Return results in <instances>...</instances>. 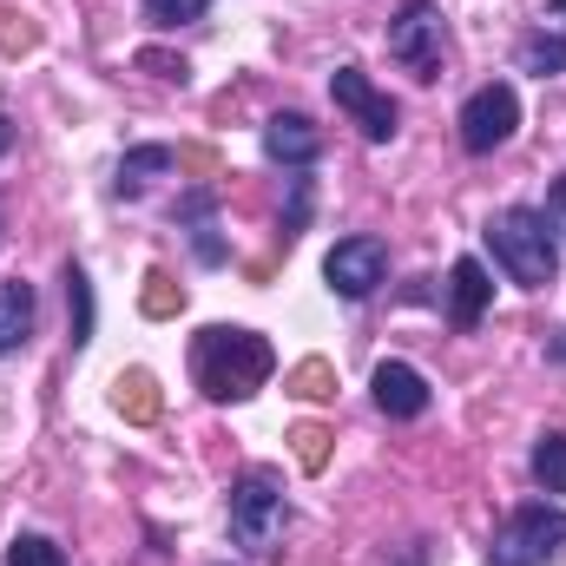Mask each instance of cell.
Masks as SVG:
<instances>
[{
  "label": "cell",
  "mask_w": 566,
  "mask_h": 566,
  "mask_svg": "<svg viewBox=\"0 0 566 566\" xmlns=\"http://www.w3.org/2000/svg\"><path fill=\"white\" fill-rule=\"evenodd\" d=\"M488 296H494V283L481 271V258H461V264L448 271V323H454V329H474V323L488 316Z\"/></svg>",
  "instance_id": "11"
},
{
  "label": "cell",
  "mask_w": 566,
  "mask_h": 566,
  "mask_svg": "<svg viewBox=\"0 0 566 566\" xmlns=\"http://www.w3.org/2000/svg\"><path fill=\"white\" fill-rule=\"evenodd\" d=\"M541 218H547V231H560V244H566V171L554 178V191H547V211H541Z\"/></svg>",
  "instance_id": "26"
},
{
  "label": "cell",
  "mask_w": 566,
  "mask_h": 566,
  "mask_svg": "<svg viewBox=\"0 0 566 566\" xmlns=\"http://www.w3.org/2000/svg\"><path fill=\"white\" fill-rule=\"evenodd\" d=\"M113 402H119L126 422H158V409H165V402H158V382H151L145 369H126V376L113 382Z\"/></svg>",
  "instance_id": "14"
},
{
  "label": "cell",
  "mask_w": 566,
  "mask_h": 566,
  "mask_svg": "<svg viewBox=\"0 0 566 566\" xmlns=\"http://www.w3.org/2000/svg\"><path fill=\"white\" fill-rule=\"evenodd\" d=\"M145 20L165 27V33H178V27H198L205 20V0H145Z\"/></svg>",
  "instance_id": "21"
},
{
  "label": "cell",
  "mask_w": 566,
  "mask_h": 566,
  "mask_svg": "<svg viewBox=\"0 0 566 566\" xmlns=\"http://www.w3.org/2000/svg\"><path fill=\"white\" fill-rule=\"evenodd\" d=\"M283 527H290V507H283V488L271 468H251L238 488H231V541L244 547V554H258V560H271L283 541Z\"/></svg>",
  "instance_id": "3"
},
{
  "label": "cell",
  "mask_w": 566,
  "mask_h": 566,
  "mask_svg": "<svg viewBox=\"0 0 566 566\" xmlns=\"http://www.w3.org/2000/svg\"><path fill=\"white\" fill-rule=\"evenodd\" d=\"M461 145L468 151H494V145L514 139V126H521V93L507 86V80H494V86H481L468 106H461Z\"/></svg>",
  "instance_id": "7"
},
{
  "label": "cell",
  "mask_w": 566,
  "mask_h": 566,
  "mask_svg": "<svg viewBox=\"0 0 566 566\" xmlns=\"http://www.w3.org/2000/svg\"><path fill=\"white\" fill-rule=\"evenodd\" d=\"M521 66L541 73V80L566 73V33H527V40H521Z\"/></svg>",
  "instance_id": "18"
},
{
  "label": "cell",
  "mask_w": 566,
  "mask_h": 566,
  "mask_svg": "<svg viewBox=\"0 0 566 566\" xmlns=\"http://www.w3.org/2000/svg\"><path fill=\"white\" fill-rule=\"evenodd\" d=\"M33 40H40V27H33L27 13H13V7H0V46H7V53H27Z\"/></svg>",
  "instance_id": "23"
},
{
  "label": "cell",
  "mask_w": 566,
  "mask_h": 566,
  "mask_svg": "<svg viewBox=\"0 0 566 566\" xmlns=\"http://www.w3.org/2000/svg\"><path fill=\"white\" fill-rule=\"evenodd\" d=\"M33 329V283H0V356H13Z\"/></svg>",
  "instance_id": "13"
},
{
  "label": "cell",
  "mask_w": 566,
  "mask_h": 566,
  "mask_svg": "<svg viewBox=\"0 0 566 566\" xmlns=\"http://www.w3.org/2000/svg\"><path fill=\"white\" fill-rule=\"evenodd\" d=\"M329 93H336V106L363 126V139H376V145L396 139V99H382L363 66H336V73H329Z\"/></svg>",
  "instance_id": "8"
},
{
  "label": "cell",
  "mask_w": 566,
  "mask_h": 566,
  "mask_svg": "<svg viewBox=\"0 0 566 566\" xmlns=\"http://www.w3.org/2000/svg\"><path fill=\"white\" fill-rule=\"evenodd\" d=\"M290 448H296L303 474H323V461H329V428L323 422H296L290 428Z\"/></svg>",
  "instance_id": "19"
},
{
  "label": "cell",
  "mask_w": 566,
  "mask_h": 566,
  "mask_svg": "<svg viewBox=\"0 0 566 566\" xmlns=\"http://www.w3.org/2000/svg\"><path fill=\"white\" fill-rule=\"evenodd\" d=\"M145 316H178L185 310V290L171 283V271H145Z\"/></svg>",
  "instance_id": "20"
},
{
  "label": "cell",
  "mask_w": 566,
  "mask_h": 566,
  "mask_svg": "<svg viewBox=\"0 0 566 566\" xmlns=\"http://www.w3.org/2000/svg\"><path fill=\"white\" fill-rule=\"evenodd\" d=\"M139 66L151 80H178V86H185V60H171V53H139Z\"/></svg>",
  "instance_id": "27"
},
{
  "label": "cell",
  "mask_w": 566,
  "mask_h": 566,
  "mask_svg": "<svg viewBox=\"0 0 566 566\" xmlns=\"http://www.w3.org/2000/svg\"><path fill=\"white\" fill-rule=\"evenodd\" d=\"M560 554H566V514L547 507V501L514 507L494 527V541H488V566H547V560H560Z\"/></svg>",
  "instance_id": "4"
},
{
  "label": "cell",
  "mask_w": 566,
  "mask_h": 566,
  "mask_svg": "<svg viewBox=\"0 0 566 566\" xmlns=\"http://www.w3.org/2000/svg\"><path fill=\"white\" fill-rule=\"evenodd\" d=\"M264 158L303 171V165H316V158H323V133H316L303 113H277V119L264 126Z\"/></svg>",
  "instance_id": "10"
},
{
  "label": "cell",
  "mask_w": 566,
  "mask_h": 566,
  "mask_svg": "<svg viewBox=\"0 0 566 566\" xmlns=\"http://www.w3.org/2000/svg\"><path fill=\"white\" fill-rule=\"evenodd\" d=\"M191 244H198V258L205 264H224V238H218V224L205 218V224H191Z\"/></svg>",
  "instance_id": "25"
},
{
  "label": "cell",
  "mask_w": 566,
  "mask_h": 566,
  "mask_svg": "<svg viewBox=\"0 0 566 566\" xmlns=\"http://www.w3.org/2000/svg\"><path fill=\"white\" fill-rule=\"evenodd\" d=\"M369 389H376V409H382V416H396V422L428 416V382H422V369H409V363H382Z\"/></svg>",
  "instance_id": "9"
},
{
  "label": "cell",
  "mask_w": 566,
  "mask_h": 566,
  "mask_svg": "<svg viewBox=\"0 0 566 566\" xmlns=\"http://www.w3.org/2000/svg\"><path fill=\"white\" fill-rule=\"evenodd\" d=\"M60 283H66V316H73V349H80V343H93V283H86V271H80V264H66V271H60Z\"/></svg>",
  "instance_id": "16"
},
{
  "label": "cell",
  "mask_w": 566,
  "mask_h": 566,
  "mask_svg": "<svg viewBox=\"0 0 566 566\" xmlns=\"http://www.w3.org/2000/svg\"><path fill=\"white\" fill-rule=\"evenodd\" d=\"M554 13H560V20H566V0H554Z\"/></svg>",
  "instance_id": "30"
},
{
  "label": "cell",
  "mask_w": 566,
  "mask_h": 566,
  "mask_svg": "<svg viewBox=\"0 0 566 566\" xmlns=\"http://www.w3.org/2000/svg\"><path fill=\"white\" fill-rule=\"evenodd\" d=\"M271 369H277V356H271V343H264L258 329H224V323H211V329H198V343H191V376H198V389H205L211 402H244V396H258Z\"/></svg>",
  "instance_id": "1"
},
{
  "label": "cell",
  "mask_w": 566,
  "mask_h": 566,
  "mask_svg": "<svg viewBox=\"0 0 566 566\" xmlns=\"http://www.w3.org/2000/svg\"><path fill=\"white\" fill-rule=\"evenodd\" d=\"M7 566H66V554H60L46 534H20V541L7 547Z\"/></svg>",
  "instance_id": "22"
},
{
  "label": "cell",
  "mask_w": 566,
  "mask_h": 566,
  "mask_svg": "<svg viewBox=\"0 0 566 566\" xmlns=\"http://www.w3.org/2000/svg\"><path fill=\"white\" fill-rule=\"evenodd\" d=\"M7 145H13V126H7V119H0V151H7Z\"/></svg>",
  "instance_id": "28"
},
{
  "label": "cell",
  "mask_w": 566,
  "mask_h": 566,
  "mask_svg": "<svg viewBox=\"0 0 566 566\" xmlns=\"http://www.w3.org/2000/svg\"><path fill=\"white\" fill-rule=\"evenodd\" d=\"M547 349H554V356H566V343H547Z\"/></svg>",
  "instance_id": "29"
},
{
  "label": "cell",
  "mask_w": 566,
  "mask_h": 566,
  "mask_svg": "<svg viewBox=\"0 0 566 566\" xmlns=\"http://www.w3.org/2000/svg\"><path fill=\"white\" fill-rule=\"evenodd\" d=\"M323 277H329L336 296L363 303V296H376V290L389 283V244H382V238H343V244L323 258Z\"/></svg>",
  "instance_id": "6"
},
{
  "label": "cell",
  "mask_w": 566,
  "mask_h": 566,
  "mask_svg": "<svg viewBox=\"0 0 566 566\" xmlns=\"http://www.w3.org/2000/svg\"><path fill=\"white\" fill-rule=\"evenodd\" d=\"M283 389H290V396H303V402H323V396H336V369H329L323 356H303V363L283 376Z\"/></svg>",
  "instance_id": "17"
},
{
  "label": "cell",
  "mask_w": 566,
  "mask_h": 566,
  "mask_svg": "<svg viewBox=\"0 0 566 566\" xmlns=\"http://www.w3.org/2000/svg\"><path fill=\"white\" fill-rule=\"evenodd\" d=\"M310 224V178H290V205H283V238H296Z\"/></svg>",
  "instance_id": "24"
},
{
  "label": "cell",
  "mask_w": 566,
  "mask_h": 566,
  "mask_svg": "<svg viewBox=\"0 0 566 566\" xmlns=\"http://www.w3.org/2000/svg\"><path fill=\"white\" fill-rule=\"evenodd\" d=\"M171 165H178V151H171V145H139V151H126V158H119L113 191H119V198H145V191H151V178H158V171H171Z\"/></svg>",
  "instance_id": "12"
},
{
  "label": "cell",
  "mask_w": 566,
  "mask_h": 566,
  "mask_svg": "<svg viewBox=\"0 0 566 566\" xmlns=\"http://www.w3.org/2000/svg\"><path fill=\"white\" fill-rule=\"evenodd\" d=\"M488 251H494V264L521 290H547V283L560 277V244H554L547 218L527 211V205H507V211L488 218Z\"/></svg>",
  "instance_id": "2"
},
{
  "label": "cell",
  "mask_w": 566,
  "mask_h": 566,
  "mask_svg": "<svg viewBox=\"0 0 566 566\" xmlns=\"http://www.w3.org/2000/svg\"><path fill=\"white\" fill-rule=\"evenodd\" d=\"M389 53L416 73V80H441V53H448V27L434 13V0H402V13L389 20Z\"/></svg>",
  "instance_id": "5"
},
{
  "label": "cell",
  "mask_w": 566,
  "mask_h": 566,
  "mask_svg": "<svg viewBox=\"0 0 566 566\" xmlns=\"http://www.w3.org/2000/svg\"><path fill=\"white\" fill-rule=\"evenodd\" d=\"M534 481H541V494H566V434L560 428H547L534 441Z\"/></svg>",
  "instance_id": "15"
}]
</instances>
